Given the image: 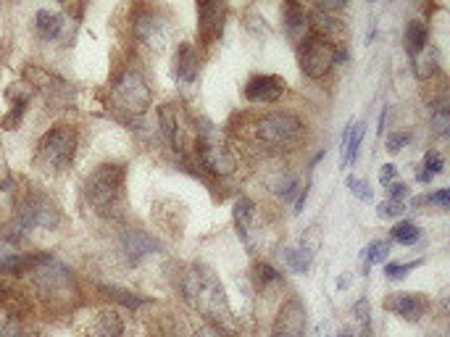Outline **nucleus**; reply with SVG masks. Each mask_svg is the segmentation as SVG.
<instances>
[{
  "instance_id": "1",
  "label": "nucleus",
  "mask_w": 450,
  "mask_h": 337,
  "mask_svg": "<svg viewBox=\"0 0 450 337\" xmlns=\"http://www.w3.org/2000/svg\"><path fill=\"white\" fill-rule=\"evenodd\" d=\"M19 279H24L35 300L53 313L71 309L74 300L80 298L74 272L61 259H55L53 253H42V250L29 253L27 266L19 274Z\"/></svg>"
},
{
  "instance_id": "19",
  "label": "nucleus",
  "mask_w": 450,
  "mask_h": 337,
  "mask_svg": "<svg viewBox=\"0 0 450 337\" xmlns=\"http://www.w3.org/2000/svg\"><path fill=\"white\" fill-rule=\"evenodd\" d=\"M121 250H124V256L132 261V263H140L147 256L159 253L161 243L153 234L143 232V230H127V232L121 234Z\"/></svg>"
},
{
  "instance_id": "31",
  "label": "nucleus",
  "mask_w": 450,
  "mask_h": 337,
  "mask_svg": "<svg viewBox=\"0 0 450 337\" xmlns=\"http://www.w3.org/2000/svg\"><path fill=\"white\" fill-rule=\"evenodd\" d=\"M103 293H106L111 300H116V303H124L127 309H140L143 303H145V298H137L134 293H127V290H121V287H114V285H103L100 287Z\"/></svg>"
},
{
  "instance_id": "25",
  "label": "nucleus",
  "mask_w": 450,
  "mask_h": 337,
  "mask_svg": "<svg viewBox=\"0 0 450 337\" xmlns=\"http://www.w3.org/2000/svg\"><path fill=\"white\" fill-rule=\"evenodd\" d=\"M282 256H285V261H287V266H290L292 272L305 274L311 269V261H314V248H308L305 243H300L298 248H285Z\"/></svg>"
},
{
  "instance_id": "27",
  "label": "nucleus",
  "mask_w": 450,
  "mask_h": 337,
  "mask_svg": "<svg viewBox=\"0 0 450 337\" xmlns=\"http://www.w3.org/2000/svg\"><path fill=\"white\" fill-rule=\"evenodd\" d=\"M390 237H393L395 243H400V245H413V243L422 240V230H419L413 221L403 219V221H397L395 227L390 230Z\"/></svg>"
},
{
  "instance_id": "40",
  "label": "nucleus",
  "mask_w": 450,
  "mask_h": 337,
  "mask_svg": "<svg viewBox=\"0 0 450 337\" xmlns=\"http://www.w3.org/2000/svg\"><path fill=\"white\" fill-rule=\"evenodd\" d=\"M190 337H226L222 335V332H216V329H208V327H200V329H195Z\"/></svg>"
},
{
  "instance_id": "37",
  "label": "nucleus",
  "mask_w": 450,
  "mask_h": 337,
  "mask_svg": "<svg viewBox=\"0 0 450 337\" xmlns=\"http://www.w3.org/2000/svg\"><path fill=\"white\" fill-rule=\"evenodd\" d=\"M426 200H429V203H435V206H440V208H448L450 206V190H448V187H442V190H437V193L429 195Z\"/></svg>"
},
{
  "instance_id": "12",
  "label": "nucleus",
  "mask_w": 450,
  "mask_h": 337,
  "mask_svg": "<svg viewBox=\"0 0 450 337\" xmlns=\"http://www.w3.org/2000/svg\"><path fill=\"white\" fill-rule=\"evenodd\" d=\"M32 85L42 92L45 103L53 108H69L74 103V90L71 85H66L64 79H58L55 74H48L42 69H32Z\"/></svg>"
},
{
  "instance_id": "10",
  "label": "nucleus",
  "mask_w": 450,
  "mask_h": 337,
  "mask_svg": "<svg viewBox=\"0 0 450 337\" xmlns=\"http://www.w3.org/2000/svg\"><path fill=\"white\" fill-rule=\"evenodd\" d=\"M172 19L161 8L140 6L132 16V35L134 40L153 53H161L172 42Z\"/></svg>"
},
{
  "instance_id": "35",
  "label": "nucleus",
  "mask_w": 450,
  "mask_h": 337,
  "mask_svg": "<svg viewBox=\"0 0 450 337\" xmlns=\"http://www.w3.org/2000/svg\"><path fill=\"white\" fill-rule=\"evenodd\" d=\"M377 211H379V216L382 219H393V216H400L403 211H406V206H403V200H382L379 206H377Z\"/></svg>"
},
{
  "instance_id": "22",
  "label": "nucleus",
  "mask_w": 450,
  "mask_h": 337,
  "mask_svg": "<svg viewBox=\"0 0 450 337\" xmlns=\"http://www.w3.org/2000/svg\"><path fill=\"white\" fill-rule=\"evenodd\" d=\"M308 13L300 3H285V26H287V35L292 40H300L305 37V32H308Z\"/></svg>"
},
{
  "instance_id": "5",
  "label": "nucleus",
  "mask_w": 450,
  "mask_h": 337,
  "mask_svg": "<svg viewBox=\"0 0 450 337\" xmlns=\"http://www.w3.org/2000/svg\"><path fill=\"white\" fill-rule=\"evenodd\" d=\"M124 180H127V168L121 164H100L93 168V174H87L82 187L87 206L100 216H111L124 195Z\"/></svg>"
},
{
  "instance_id": "33",
  "label": "nucleus",
  "mask_w": 450,
  "mask_h": 337,
  "mask_svg": "<svg viewBox=\"0 0 450 337\" xmlns=\"http://www.w3.org/2000/svg\"><path fill=\"white\" fill-rule=\"evenodd\" d=\"M345 182H348V187L353 190V195H356L358 200H366V203H369L371 198H374V193H371V187L366 180H361V177H348Z\"/></svg>"
},
{
  "instance_id": "36",
  "label": "nucleus",
  "mask_w": 450,
  "mask_h": 337,
  "mask_svg": "<svg viewBox=\"0 0 450 337\" xmlns=\"http://www.w3.org/2000/svg\"><path fill=\"white\" fill-rule=\"evenodd\" d=\"M411 137L406 135V132H397V135H387V150L390 153H400L403 148H406V143H408Z\"/></svg>"
},
{
  "instance_id": "26",
  "label": "nucleus",
  "mask_w": 450,
  "mask_h": 337,
  "mask_svg": "<svg viewBox=\"0 0 450 337\" xmlns=\"http://www.w3.org/2000/svg\"><path fill=\"white\" fill-rule=\"evenodd\" d=\"M437 51L435 48H424L419 55H413V71L419 79H429L437 71Z\"/></svg>"
},
{
  "instance_id": "23",
  "label": "nucleus",
  "mask_w": 450,
  "mask_h": 337,
  "mask_svg": "<svg viewBox=\"0 0 450 337\" xmlns=\"http://www.w3.org/2000/svg\"><path fill=\"white\" fill-rule=\"evenodd\" d=\"M426 40H429V35H426V24H424V21L413 19V21H408V24H406L403 45H406V53H408L411 58H413V55H419V53L426 48Z\"/></svg>"
},
{
  "instance_id": "42",
  "label": "nucleus",
  "mask_w": 450,
  "mask_h": 337,
  "mask_svg": "<svg viewBox=\"0 0 450 337\" xmlns=\"http://www.w3.org/2000/svg\"><path fill=\"white\" fill-rule=\"evenodd\" d=\"M337 337H356V335H353V332H340Z\"/></svg>"
},
{
  "instance_id": "15",
  "label": "nucleus",
  "mask_w": 450,
  "mask_h": 337,
  "mask_svg": "<svg viewBox=\"0 0 450 337\" xmlns=\"http://www.w3.org/2000/svg\"><path fill=\"white\" fill-rule=\"evenodd\" d=\"M226 21L224 3H198V35L203 45H213L222 37Z\"/></svg>"
},
{
  "instance_id": "7",
  "label": "nucleus",
  "mask_w": 450,
  "mask_h": 337,
  "mask_svg": "<svg viewBox=\"0 0 450 337\" xmlns=\"http://www.w3.org/2000/svg\"><path fill=\"white\" fill-rule=\"evenodd\" d=\"M111 101L119 111L129 114V116H145L153 105V90L147 85L143 69H137V66L119 69L111 82Z\"/></svg>"
},
{
  "instance_id": "9",
  "label": "nucleus",
  "mask_w": 450,
  "mask_h": 337,
  "mask_svg": "<svg viewBox=\"0 0 450 337\" xmlns=\"http://www.w3.org/2000/svg\"><path fill=\"white\" fill-rule=\"evenodd\" d=\"M345 53L321 32H308L298 45V64L300 71L311 79H324L332 71V66L343 61Z\"/></svg>"
},
{
  "instance_id": "2",
  "label": "nucleus",
  "mask_w": 450,
  "mask_h": 337,
  "mask_svg": "<svg viewBox=\"0 0 450 337\" xmlns=\"http://www.w3.org/2000/svg\"><path fill=\"white\" fill-rule=\"evenodd\" d=\"M179 290L200 316H206L211 325H216V332H222L226 337H232L237 332L224 285L219 282V277L208 266H203V263L187 266L182 279H179Z\"/></svg>"
},
{
  "instance_id": "24",
  "label": "nucleus",
  "mask_w": 450,
  "mask_h": 337,
  "mask_svg": "<svg viewBox=\"0 0 450 337\" xmlns=\"http://www.w3.org/2000/svg\"><path fill=\"white\" fill-rule=\"evenodd\" d=\"M271 190H274L282 200H292L295 195H300V177H298L295 171L282 168V171H277L274 182H271Z\"/></svg>"
},
{
  "instance_id": "38",
  "label": "nucleus",
  "mask_w": 450,
  "mask_h": 337,
  "mask_svg": "<svg viewBox=\"0 0 450 337\" xmlns=\"http://www.w3.org/2000/svg\"><path fill=\"white\" fill-rule=\"evenodd\" d=\"M395 177H397L395 164H384L382 171H379V184H382V187H387V184H393V182H395Z\"/></svg>"
},
{
  "instance_id": "8",
  "label": "nucleus",
  "mask_w": 450,
  "mask_h": 337,
  "mask_svg": "<svg viewBox=\"0 0 450 337\" xmlns=\"http://www.w3.org/2000/svg\"><path fill=\"white\" fill-rule=\"evenodd\" d=\"M159 130L163 140L172 145L174 153L190 166L192 145H195V119L185 111L182 103H163L159 108Z\"/></svg>"
},
{
  "instance_id": "13",
  "label": "nucleus",
  "mask_w": 450,
  "mask_h": 337,
  "mask_svg": "<svg viewBox=\"0 0 450 337\" xmlns=\"http://www.w3.org/2000/svg\"><path fill=\"white\" fill-rule=\"evenodd\" d=\"M82 337H121L124 335V319L116 309H95L84 316L80 325Z\"/></svg>"
},
{
  "instance_id": "6",
  "label": "nucleus",
  "mask_w": 450,
  "mask_h": 337,
  "mask_svg": "<svg viewBox=\"0 0 450 337\" xmlns=\"http://www.w3.org/2000/svg\"><path fill=\"white\" fill-rule=\"evenodd\" d=\"M77 156V130L69 124H55L45 132L35 150V166L45 174H64Z\"/></svg>"
},
{
  "instance_id": "4",
  "label": "nucleus",
  "mask_w": 450,
  "mask_h": 337,
  "mask_svg": "<svg viewBox=\"0 0 450 337\" xmlns=\"http://www.w3.org/2000/svg\"><path fill=\"white\" fill-rule=\"evenodd\" d=\"M190 168H203L213 177H232L237 171V156L229 150L219 127L208 119H195V145Z\"/></svg>"
},
{
  "instance_id": "21",
  "label": "nucleus",
  "mask_w": 450,
  "mask_h": 337,
  "mask_svg": "<svg viewBox=\"0 0 450 337\" xmlns=\"http://www.w3.org/2000/svg\"><path fill=\"white\" fill-rule=\"evenodd\" d=\"M363 132H366V124L363 121H350L343 132V158L340 164L345 166H353V161L358 156V145L363 140Z\"/></svg>"
},
{
  "instance_id": "32",
  "label": "nucleus",
  "mask_w": 450,
  "mask_h": 337,
  "mask_svg": "<svg viewBox=\"0 0 450 337\" xmlns=\"http://www.w3.org/2000/svg\"><path fill=\"white\" fill-rule=\"evenodd\" d=\"M255 282L261 287L266 285H277V282H282V274L271 266V263H266V261H261V263H255Z\"/></svg>"
},
{
  "instance_id": "11",
  "label": "nucleus",
  "mask_w": 450,
  "mask_h": 337,
  "mask_svg": "<svg viewBox=\"0 0 450 337\" xmlns=\"http://www.w3.org/2000/svg\"><path fill=\"white\" fill-rule=\"evenodd\" d=\"M235 227L242 240V245L248 248L251 253H258V245L264 243V224H261V211L255 206V200L251 198H240L235 203Z\"/></svg>"
},
{
  "instance_id": "39",
  "label": "nucleus",
  "mask_w": 450,
  "mask_h": 337,
  "mask_svg": "<svg viewBox=\"0 0 450 337\" xmlns=\"http://www.w3.org/2000/svg\"><path fill=\"white\" fill-rule=\"evenodd\" d=\"M387 190H390V198H393V200H403V198L408 195V187H406L403 182H393V184H387Z\"/></svg>"
},
{
  "instance_id": "18",
  "label": "nucleus",
  "mask_w": 450,
  "mask_h": 337,
  "mask_svg": "<svg viewBox=\"0 0 450 337\" xmlns=\"http://www.w3.org/2000/svg\"><path fill=\"white\" fill-rule=\"evenodd\" d=\"M32 26H35V35L42 42H58V40L66 37L69 19L61 11H53V8H37L35 16H32Z\"/></svg>"
},
{
  "instance_id": "3",
  "label": "nucleus",
  "mask_w": 450,
  "mask_h": 337,
  "mask_svg": "<svg viewBox=\"0 0 450 337\" xmlns=\"http://www.w3.org/2000/svg\"><path fill=\"white\" fill-rule=\"evenodd\" d=\"M245 137L269 153H285V150H295L303 145L305 124L303 119L290 111H271V114H261L253 119L245 130Z\"/></svg>"
},
{
  "instance_id": "41",
  "label": "nucleus",
  "mask_w": 450,
  "mask_h": 337,
  "mask_svg": "<svg viewBox=\"0 0 450 337\" xmlns=\"http://www.w3.org/2000/svg\"><path fill=\"white\" fill-rule=\"evenodd\" d=\"M384 124H387V105L382 108V116H379V127H377V132H379V135L384 132Z\"/></svg>"
},
{
  "instance_id": "20",
  "label": "nucleus",
  "mask_w": 450,
  "mask_h": 337,
  "mask_svg": "<svg viewBox=\"0 0 450 337\" xmlns=\"http://www.w3.org/2000/svg\"><path fill=\"white\" fill-rule=\"evenodd\" d=\"M198 69H200V58L195 45L192 42H182L177 48V55H174V79L179 85H192L198 79Z\"/></svg>"
},
{
  "instance_id": "30",
  "label": "nucleus",
  "mask_w": 450,
  "mask_h": 337,
  "mask_svg": "<svg viewBox=\"0 0 450 337\" xmlns=\"http://www.w3.org/2000/svg\"><path fill=\"white\" fill-rule=\"evenodd\" d=\"M429 121H432V127H435L437 135H448V127H450V111H448V103L445 101H437L432 103L429 108Z\"/></svg>"
},
{
  "instance_id": "14",
  "label": "nucleus",
  "mask_w": 450,
  "mask_h": 337,
  "mask_svg": "<svg viewBox=\"0 0 450 337\" xmlns=\"http://www.w3.org/2000/svg\"><path fill=\"white\" fill-rule=\"evenodd\" d=\"M269 337H305V306L298 298H287L279 309Z\"/></svg>"
},
{
  "instance_id": "16",
  "label": "nucleus",
  "mask_w": 450,
  "mask_h": 337,
  "mask_svg": "<svg viewBox=\"0 0 450 337\" xmlns=\"http://www.w3.org/2000/svg\"><path fill=\"white\" fill-rule=\"evenodd\" d=\"M285 90H287L285 79L277 74H255L245 85V98H248V103H277L285 95Z\"/></svg>"
},
{
  "instance_id": "17",
  "label": "nucleus",
  "mask_w": 450,
  "mask_h": 337,
  "mask_svg": "<svg viewBox=\"0 0 450 337\" xmlns=\"http://www.w3.org/2000/svg\"><path fill=\"white\" fill-rule=\"evenodd\" d=\"M384 309H390L406 322H422L429 311V298L424 293H395L393 298L384 300Z\"/></svg>"
},
{
  "instance_id": "29",
  "label": "nucleus",
  "mask_w": 450,
  "mask_h": 337,
  "mask_svg": "<svg viewBox=\"0 0 450 337\" xmlns=\"http://www.w3.org/2000/svg\"><path fill=\"white\" fill-rule=\"evenodd\" d=\"M387 256H390V243H387V240H374V243H369V245L363 248V253H361L366 269L374 266V263H387Z\"/></svg>"
},
{
  "instance_id": "28",
  "label": "nucleus",
  "mask_w": 450,
  "mask_h": 337,
  "mask_svg": "<svg viewBox=\"0 0 450 337\" xmlns=\"http://www.w3.org/2000/svg\"><path fill=\"white\" fill-rule=\"evenodd\" d=\"M442 168H445V161H442V156H440L437 150H429V153L424 156V166H422V171L416 174V180L422 182V184H429L437 174H442Z\"/></svg>"
},
{
  "instance_id": "34",
  "label": "nucleus",
  "mask_w": 450,
  "mask_h": 337,
  "mask_svg": "<svg viewBox=\"0 0 450 337\" xmlns=\"http://www.w3.org/2000/svg\"><path fill=\"white\" fill-rule=\"evenodd\" d=\"M422 261H413V263H384V277L387 279H403L411 269H416Z\"/></svg>"
}]
</instances>
